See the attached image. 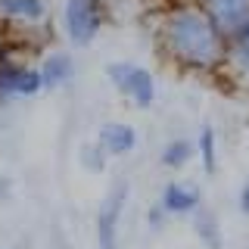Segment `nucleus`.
I'll return each instance as SVG.
<instances>
[{
    "label": "nucleus",
    "instance_id": "obj_1",
    "mask_svg": "<svg viewBox=\"0 0 249 249\" xmlns=\"http://www.w3.org/2000/svg\"><path fill=\"white\" fill-rule=\"evenodd\" d=\"M165 50L187 69L212 72L228 59V37L199 6H178L162 25Z\"/></svg>",
    "mask_w": 249,
    "mask_h": 249
},
{
    "label": "nucleus",
    "instance_id": "obj_2",
    "mask_svg": "<svg viewBox=\"0 0 249 249\" xmlns=\"http://www.w3.org/2000/svg\"><path fill=\"white\" fill-rule=\"evenodd\" d=\"M128 196H131V184L124 181V178H119V181L106 190V196L97 209V218H93L97 249H122L119 246V224H122L124 206H128Z\"/></svg>",
    "mask_w": 249,
    "mask_h": 249
},
{
    "label": "nucleus",
    "instance_id": "obj_3",
    "mask_svg": "<svg viewBox=\"0 0 249 249\" xmlns=\"http://www.w3.org/2000/svg\"><path fill=\"white\" fill-rule=\"evenodd\" d=\"M106 75H109V81L115 84V90L124 93L137 109H150L153 106L156 81L143 66H134V62H109Z\"/></svg>",
    "mask_w": 249,
    "mask_h": 249
},
{
    "label": "nucleus",
    "instance_id": "obj_4",
    "mask_svg": "<svg viewBox=\"0 0 249 249\" xmlns=\"http://www.w3.org/2000/svg\"><path fill=\"white\" fill-rule=\"evenodd\" d=\"M103 25L100 0H69L66 3V31L75 44H90Z\"/></svg>",
    "mask_w": 249,
    "mask_h": 249
},
{
    "label": "nucleus",
    "instance_id": "obj_5",
    "mask_svg": "<svg viewBox=\"0 0 249 249\" xmlns=\"http://www.w3.org/2000/svg\"><path fill=\"white\" fill-rule=\"evenodd\" d=\"M159 206L168 218H193L202 209V190L190 181H168L162 187Z\"/></svg>",
    "mask_w": 249,
    "mask_h": 249
},
{
    "label": "nucleus",
    "instance_id": "obj_6",
    "mask_svg": "<svg viewBox=\"0 0 249 249\" xmlns=\"http://www.w3.org/2000/svg\"><path fill=\"white\" fill-rule=\"evenodd\" d=\"M199 10L215 22L228 41L249 22V0H199Z\"/></svg>",
    "mask_w": 249,
    "mask_h": 249
},
{
    "label": "nucleus",
    "instance_id": "obj_7",
    "mask_svg": "<svg viewBox=\"0 0 249 249\" xmlns=\"http://www.w3.org/2000/svg\"><path fill=\"white\" fill-rule=\"evenodd\" d=\"M44 88V78L35 69L16 66V62L3 59L0 62V93L3 97H31Z\"/></svg>",
    "mask_w": 249,
    "mask_h": 249
},
{
    "label": "nucleus",
    "instance_id": "obj_8",
    "mask_svg": "<svg viewBox=\"0 0 249 249\" xmlns=\"http://www.w3.org/2000/svg\"><path fill=\"white\" fill-rule=\"evenodd\" d=\"M97 143L106 150V156H128L137 146V131L124 122H106L97 134Z\"/></svg>",
    "mask_w": 249,
    "mask_h": 249
},
{
    "label": "nucleus",
    "instance_id": "obj_9",
    "mask_svg": "<svg viewBox=\"0 0 249 249\" xmlns=\"http://www.w3.org/2000/svg\"><path fill=\"white\" fill-rule=\"evenodd\" d=\"M193 233H196L202 249H224V231H221V221H218V215L212 209L202 206L193 215Z\"/></svg>",
    "mask_w": 249,
    "mask_h": 249
},
{
    "label": "nucleus",
    "instance_id": "obj_10",
    "mask_svg": "<svg viewBox=\"0 0 249 249\" xmlns=\"http://www.w3.org/2000/svg\"><path fill=\"white\" fill-rule=\"evenodd\" d=\"M196 156V143L193 140H187V137H175V140H168L165 146H162V165L171 168V171H181L187 162Z\"/></svg>",
    "mask_w": 249,
    "mask_h": 249
},
{
    "label": "nucleus",
    "instance_id": "obj_11",
    "mask_svg": "<svg viewBox=\"0 0 249 249\" xmlns=\"http://www.w3.org/2000/svg\"><path fill=\"white\" fill-rule=\"evenodd\" d=\"M196 156L202 162V171H206V175H215L218 171V137H215L212 124H202L199 140H196Z\"/></svg>",
    "mask_w": 249,
    "mask_h": 249
},
{
    "label": "nucleus",
    "instance_id": "obj_12",
    "mask_svg": "<svg viewBox=\"0 0 249 249\" xmlns=\"http://www.w3.org/2000/svg\"><path fill=\"white\" fill-rule=\"evenodd\" d=\"M228 59L233 62V69L249 81V22L228 41Z\"/></svg>",
    "mask_w": 249,
    "mask_h": 249
},
{
    "label": "nucleus",
    "instance_id": "obj_13",
    "mask_svg": "<svg viewBox=\"0 0 249 249\" xmlns=\"http://www.w3.org/2000/svg\"><path fill=\"white\" fill-rule=\"evenodd\" d=\"M41 78H44V88H59V84H66L69 78H72V59H69L66 53H53V56L44 62Z\"/></svg>",
    "mask_w": 249,
    "mask_h": 249
},
{
    "label": "nucleus",
    "instance_id": "obj_14",
    "mask_svg": "<svg viewBox=\"0 0 249 249\" xmlns=\"http://www.w3.org/2000/svg\"><path fill=\"white\" fill-rule=\"evenodd\" d=\"M0 10L6 16H19V19H41L44 3L41 0H0Z\"/></svg>",
    "mask_w": 249,
    "mask_h": 249
},
{
    "label": "nucleus",
    "instance_id": "obj_15",
    "mask_svg": "<svg viewBox=\"0 0 249 249\" xmlns=\"http://www.w3.org/2000/svg\"><path fill=\"white\" fill-rule=\"evenodd\" d=\"M81 165L88 171H103L106 168V150L100 143H84L81 146Z\"/></svg>",
    "mask_w": 249,
    "mask_h": 249
},
{
    "label": "nucleus",
    "instance_id": "obj_16",
    "mask_svg": "<svg viewBox=\"0 0 249 249\" xmlns=\"http://www.w3.org/2000/svg\"><path fill=\"white\" fill-rule=\"evenodd\" d=\"M165 221H168V215H165V209H162L159 202L146 209V224H150V231H162V228H165Z\"/></svg>",
    "mask_w": 249,
    "mask_h": 249
},
{
    "label": "nucleus",
    "instance_id": "obj_17",
    "mask_svg": "<svg viewBox=\"0 0 249 249\" xmlns=\"http://www.w3.org/2000/svg\"><path fill=\"white\" fill-rule=\"evenodd\" d=\"M237 206H240L243 215H249V178L243 181V187H240V193H237Z\"/></svg>",
    "mask_w": 249,
    "mask_h": 249
},
{
    "label": "nucleus",
    "instance_id": "obj_18",
    "mask_svg": "<svg viewBox=\"0 0 249 249\" xmlns=\"http://www.w3.org/2000/svg\"><path fill=\"white\" fill-rule=\"evenodd\" d=\"M0 62H3V53H0Z\"/></svg>",
    "mask_w": 249,
    "mask_h": 249
}]
</instances>
